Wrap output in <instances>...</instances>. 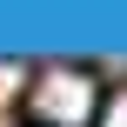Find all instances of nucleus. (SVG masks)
I'll list each match as a JSON object with an SVG mask.
<instances>
[{"mask_svg":"<svg viewBox=\"0 0 127 127\" xmlns=\"http://www.w3.org/2000/svg\"><path fill=\"white\" fill-rule=\"evenodd\" d=\"M94 107H100V80L87 67H40L27 80L33 127H94Z\"/></svg>","mask_w":127,"mask_h":127,"instance_id":"nucleus-1","label":"nucleus"},{"mask_svg":"<svg viewBox=\"0 0 127 127\" xmlns=\"http://www.w3.org/2000/svg\"><path fill=\"white\" fill-rule=\"evenodd\" d=\"M94 127H127V87L114 94V100H100V107H94Z\"/></svg>","mask_w":127,"mask_h":127,"instance_id":"nucleus-2","label":"nucleus"}]
</instances>
